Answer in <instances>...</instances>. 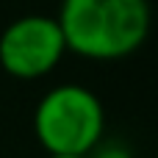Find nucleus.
Listing matches in <instances>:
<instances>
[{"label":"nucleus","mask_w":158,"mask_h":158,"mask_svg":"<svg viewBox=\"0 0 158 158\" xmlns=\"http://www.w3.org/2000/svg\"><path fill=\"white\" fill-rule=\"evenodd\" d=\"M67 53L89 61L133 56L150 33L147 0H61L56 14Z\"/></svg>","instance_id":"f257e3e1"},{"label":"nucleus","mask_w":158,"mask_h":158,"mask_svg":"<svg viewBox=\"0 0 158 158\" xmlns=\"http://www.w3.org/2000/svg\"><path fill=\"white\" fill-rule=\"evenodd\" d=\"M106 131L100 97L81 83L53 86L33 111V136L44 153L86 156Z\"/></svg>","instance_id":"f03ea898"},{"label":"nucleus","mask_w":158,"mask_h":158,"mask_svg":"<svg viewBox=\"0 0 158 158\" xmlns=\"http://www.w3.org/2000/svg\"><path fill=\"white\" fill-rule=\"evenodd\" d=\"M67 44L56 17L25 14L0 33V67L17 81H39L64 58Z\"/></svg>","instance_id":"7ed1b4c3"},{"label":"nucleus","mask_w":158,"mask_h":158,"mask_svg":"<svg viewBox=\"0 0 158 158\" xmlns=\"http://www.w3.org/2000/svg\"><path fill=\"white\" fill-rule=\"evenodd\" d=\"M86 158H133V153L125 147V144H119V142H108V144H94L89 153H86Z\"/></svg>","instance_id":"20e7f679"},{"label":"nucleus","mask_w":158,"mask_h":158,"mask_svg":"<svg viewBox=\"0 0 158 158\" xmlns=\"http://www.w3.org/2000/svg\"><path fill=\"white\" fill-rule=\"evenodd\" d=\"M47 158H86V156H75V153H47Z\"/></svg>","instance_id":"39448f33"}]
</instances>
